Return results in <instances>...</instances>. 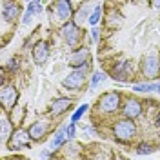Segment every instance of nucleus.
<instances>
[{
    "instance_id": "obj_14",
    "label": "nucleus",
    "mask_w": 160,
    "mask_h": 160,
    "mask_svg": "<svg viewBox=\"0 0 160 160\" xmlns=\"http://www.w3.org/2000/svg\"><path fill=\"white\" fill-rule=\"evenodd\" d=\"M57 17L60 20H68L71 17V2L69 0H58L57 2Z\"/></svg>"
},
{
    "instance_id": "obj_29",
    "label": "nucleus",
    "mask_w": 160,
    "mask_h": 160,
    "mask_svg": "<svg viewBox=\"0 0 160 160\" xmlns=\"http://www.w3.org/2000/svg\"><path fill=\"white\" fill-rule=\"evenodd\" d=\"M28 2H31V0H28Z\"/></svg>"
},
{
    "instance_id": "obj_6",
    "label": "nucleus",
    "mask_w": 160,
    "mask_h": 160,
    "mask_svg": "<svg viewBox=\"0 0 160 160\" xmlns=\"http://www.w3.org/2000/svg\"><path fill=\"white\" fill-rule=\"evenodd\" d=\"M62 37L66 40V44L68 46H77L80 40V31L77 28V24L75 22H68V24H64L62 26Z\"/></svg>"
},
{
    "instance_id": "obj_19",
    "label": "nucleus",
    "mask_w": 160,
    "mask_h": 160,
    "mask_svg": "<svg viewBox=\"0 0 160 160\" xmlns=\"http://www.w3.org/2000/svg\"><path fill=\"white\" fill-rule=\"evenodd\" d=\"M66 137H68V128H60V129L57 131V135H55L53 142H51V148H60V146L64 144Z\"/></svg>"
},
{
    "instance_id": "obj_9",
    "label": "nucleus",
    "mask_w": 160,
    "mask_h": 160,
    "mask_svg": "<svg viewBox=\"0 0 160 160\" xmlns=\"http://www.w3.org/2000/svg\"><path fill=\"white\" fill-rule=\"evenodd\" d=\"M49 57V48H48V44L46 42H37L35 46H33V60H35V64H44L46 60Z\"/></svg>"
},
{
    "instance_id": "obj_16",
    "label": "nucleus",
    "mask_w": 160,
    "mask_h": 160,
    "mask_svg": "<svg viewBox=\"0 0 160 160\" xmlns=\"http://www.w3.org/2000/svg\"><path fill=\"white\" fill-rule=\"evenodd\" d=\"M71 108V100L69 98H58L53 102V106H51V113L53 115H60V113H64L66 109H69Z\"/></svg>"
},
{
    "instance_id": "obj_24",
    "label": "nucleus",
    "mask_w": 160,
    "mask_h": 160,
    "mask_svg": "<svg viewBox=\"0 0 160 160\" xmlns=\"http://www.w3.org/2000/svg\"><path fill=\"white\" fill-rule=\"evenodd\" d=\"M73 137H75V122L68 126V138H73Z\"/></svg>"
},
{
    "instance_id": "obj_23",
    "label": "nucleus",
    "mask_w": 160,
    "mask_h": 160,
    "mask_svg": "<svg viewBox=\"0 0 160 160\" xmlns=\"http://www.w3.org/2000/svg\"><path fill=\"white\" fill-rule=\"evenodd\" d=\"M151 151H153V148H151L149 144H144V142H142L138 146V149H137V153H138V155H148Z\"/></svg>"
},
{
    "instance_id": "obj_27",
    "label": "nucleus",
    "mask_w": 160,
    "mask_h": 160,
    "mask_svg": "<svg viewBox=\"0 0 160 160\" xmlns=\"http://www.w3.org/2000/svg\"><path fill=\"white\" fill-rule=\"evenodd\" d=\"M17 66H18V64H17V60H11V62H9V69H17Z\"/></svg>"
},
{
    "instance_id": "obj_13",
    "label": "nucleus",
    "mask_w": 160,
    "mask_h": 160,
    "mask_svg": "<svg viewBox=\"0 0 160 160\" xmlns=\"http://www.w3.org/2000/svg\"><path fill=\"white\" fill-rule=\"evenodd\" d=\"M46 131H48V122H42V120H38V122L31 124L29 135H31V138H33V140H40L44 135H46Z\"/></svg>"
},
{
    "instance_id": "obj_18",
    "label": "nucleus",
    "mask_w": 160,
    "mask_h": 160,
    "mask_svg": "<svg viewBox=\"0 0 160 160\" xmlns=\"http://www.w3.org/2000/svg\"><path fill=\"white\" fill-rule=\"evenodd\" d=\"M133 89L142 91V93H148V91H158L160 93V84H157V82H146V84H137Z\"/></svg>"
},
{
    "instance_id": "obj_12",
    "label": "nucleus",
    "mask_w": 160,
    "mask_h": 160,
    "mask_svg": "<svg viewBox=\"0 0 160 160\" xmlns=\"http://www.w3.org/2000/svg\"><path fill=\"white\" fill-rule=\"evenodd\" d=\"M88 57H89V51L86 49V48H80V49H77L73 55H71L69 66H73V68H80V66L86 64V58H88Z\"/></svg>"
},
{
    "instance_id": "obj_8",
    "label": "nucleus",
    "mask_w": 160,
    "mask_h": 160,
    "mask_svg": "<svg viewBox=\"0 0 160 160\" xmlns=\"http://www.w3.org/2000/svg\"><path fill=\"white\" fill-rule=\"evenodd\" d=\"M18 15H20L18 2H15V0H6V2L2 4V17H4L6 22H13Z\"/></svg>"
},
{
    "instance_id": "obj_20",
    "label": "nucleus",
    "mask_w": 160,
    "mask_h": 160,
    "mask_svg": "<svg viewBox=\"0 0 160 160\" xmlns=\"http://www.w3.org/2000/svg\"><path fill=\"white\" fill-rule=\"evenodd\" d=\"M100 17H102V8H100V6H97V8H95V11L91 13V17H89V24H91V26H95V24L100 20Z\"/></svg>"
},
{
    "instance_id": "obj_26",
    "label": "nucleus",
    "mask_w": 160,
    "mask_h": 160,
    "mask_svg": "<svg viewBox=\"0 0 160 160\" xmlns=\"http://www.w3.org/2000/svg\"><path fill=\"white\" fill-rule=\"evenodd\" d=\"M91 35H93V38H95V40H98V29H95V28H93V29H91Z\"/></svg>"
},
{
    "instance_id": "obj_3",
    "label": "nucleus",
    "mask_w": 160,
    "mask_h": 160,
    "mask_svg": "<svg viewBox=\"0 0 160 160\" xmlns=\"http://www.w3.org/2000/svg\"><path fill=\"white\" fill-rule=\"evenodd\" d=\"M158 71H160V58H158V53H149L146 58H144V64H142V73L148 77V78H155L158 77Z\"/></svg>"
},
{
    "instance_id": "obj_17",
    "label": "nucleus",
    "mask_w": 160,
    "mask_h": 160,
    "mask_svg": "<svg viewBox=\"0 0 160 160\" xmlns=\"http://www.w3.org/2000/svg\"><path fill=\"white\" fill-rule=\"evenodd\" d=\"M11 135H13V126L9 124L8 117L4 115V117H2V142H8Z\"/></svg>"
},
{
    "instance_id": "obj_22",
    "label": "nucleus",
    "mask_w": 160,
    "mask_h": 160,
    "mask_svg": "<svg viewBox=\"0 0 160 160\" xmlns=\"http://www.w3.org/2000/svg\"><path fill=\"white\" fill-rule=\"evenodd\" d=\"M104 78H106V75H104L102 71H97V73L93 75V80H91V88L95 89V88H97V86H98V84H100Z\"/></svg>"
},
{
    "instance_id": "obj_21",
    "label": "nucleus",
    "mask_w": 160,
    "mask_h": 160,
    "mask_svg": "<svg viewBox=\"0 0 160 160\" xmlns=\"http://www.w3.org/2000/svg\"><path fill=\"white\" fill-rule=\"evenodd\" d=\"M86 111H88V104H82V106H80L78 109L75 111V115L71 117V122H75V124H77V122L80 120V117H82V115H84Z\"/></svg>"
},
{
    "instance_id": "obj_11",
    "label": "nucleus",
    "mask_w": 160,
    "mask_h": 160,
    "mask_svg": "<svg viewBox=\"0 0 160 160\" xmlns=\"http://www.w3.org/2000/svg\"><path fill=\"white\" fill-rule=\"evenodd\" d=\"M140 113H142V104H140L138 100L129 98L126 102V106H124V115H126L128 118H137Z\"/></svg>"
},
{
    "instance_id": "obj_4",
    "label": "nucleus",
    "mask_w": 160,
    "mask_h": 160,
    "mask_svg": "<svg viewBox=\"0 0 160 160\" xmlns=\"http://www.w3.org/2000/svg\"><path fill=\"white\" fill-rule=\"evenodd\" d=\"M118 106H120V95L117 91H109V93L102 95V98H100V108H102V111L113 113V111L118 109Z\"/></svg>"
},
{
    "instance_id": "obj_28",
    "label": "nucleus",
    "mask_w": 160,
    "mask_h": 160,
    "mask_svg": "<svg viewBox=\"0 0 160 160\" xmlns=\"http://www.w3.org/2000/svg\"><path fill=\"white\" fill-rule=\"evenodd\" d=\"M157 126H160V115H158V118H157Z\"/></svg>"
},
{
    "instance_id": "obj_1",
    "label": "nucleus",
    "mask_w": 160,
    "mask_h": 160,
    "mask_svg": "<svg viewBox=\"0 0 160 160\" xmlns=\"http://www.w3.org/2000/svg\"><path fill=\"white\" fill-rule=\"evenodd\" d=\"M86 71H88V64L77 68L75 71H71V75H68L62 80V86L66 89H80L84 86V78H86Z\"/></svg>"
},
{
    "instance_id": "obj_5",
    "label": "nucleus",
    "mask_w": 160,
    "mask_h": 160,
    "mask_svg": "<svg viewBox=\"0 0 160 160\" xmlns=\"http://www.w3.org/2000/svg\"><path fill=\"white\" fill-rule=\"evenodd\" d=\"M17 98H18V93H17V89L13 86H4L2 88V91H0V102H2L4 111H9L15 106Z\"/></svg>"
},
{
    "instance_id": "obj_15",
    "label": "nucleus",
    "mask_w": 160,
    "mask_h": 160,
    "mask_svg": "<svg viewBox=\"0 0 160 160\" xmlns=\"http://www.w3.org/2000/svg\"><path fill=\"white\" fill-rule=\"evenodd\" d=\"M35 13H42V4H40V0H31V2H29L28 11H26V15H24L22 22H24V24H29Z\"/></svg>"
},
{
    "instance_id": "obj_7",
    "label": "nucleus",
    "mask_w": 160,
    "mask_h": 160,
    "mask_svg": "<svg viewBox=\"0 0 160 160\" xmlns=\"http://www.w3.org/2000/svg\"><path fill=\"white\" fill-rule=\"evenodd\" d=\"M29 131H15L9 138V148L11 149H22V148H29Z\"/></svg>"
},
{
    "instance_id": "obj_25",
    "label": "nucleus",
    "mask_w": 160,
    "mask_h": 160,
    "mask_svg": "<svg viewBox=\"0 0 160 160\" xmlns=\"http://www.w3.org/2000/svg\"><path fill=\"white\" fill-rule=\"evenodd\" d=\"M151 6H153L155 9H160V0H151Z\"/></svg>"
},
{
    "instance_id": "obj_10",
    "label": "nucleus",
    "mask_w": 160,
    "mask_h": 160,
    "mask_svg": "<svg viewBox=\"0 0 160 160\" xmlns=\"http://www.w3.org/2000/svg\"><path fill=\"white\" fill-rule=\"evenodd\" d=\"M129 71H131V62L129 60H122V62H118V64L113 68V78L122 82V80L128 78Z\"/></svg>"
},
{
    "instance_id": "obj_2",
    "label": "nucleus",
    "mask_w": 160,
    "mask_h": 160,
    "mask_svg": "<svg viewBox=\"0 0 160 160\" xmlns=\"http://www.w3.org/2000/svg\"><path fill=\"white\" fill-rule=\"evenodd\" d=\"M135 133H137V126H135V122L131 118L128 120H120L118 124L115 126V137L122 142H126V140H131L135 137Z\"/></svg>"
}]
</instances>
